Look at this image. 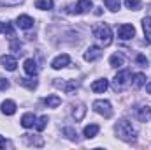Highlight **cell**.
Returning a JSON list of instances; mask_svg holds the SVG:
<instances>
[{"label": "cell", "instance_id": "1", "mask_svg": "<svg viewBox=\"0 0 151 150\" xmlns=\"http://www.w3.org/2000/svg\"><path fill=\"white\" fill-rule=\"evenodd\" d=\"M114 131H116L118 138L123 140V141H134V140L137 138V131L134 129V125H132L128 120H119V122L116 124Z\"/></svg>", "mask_w": 151, "mask_h": 150}, {"label": "cell", "instance_id": "2", "mask_svg": "<svg viewBox=\"0 0 151 150\" xmlns=\"http://www.w3.org/2000/svg\"><path fill=\"white\" fill-rule=\"evenodd\" d=\"M93 36H95V39H97L102 46H109V44L113 42V30H111V27H109L107 23H102V25L95 27V28H93Z\"/></svg>", "mask_w": 151, "mask_h": 150}, {"label": "cell", "instance_id": "3", "mask_svg": "<svg viewBox=\"0 0 151 150\" xmlns=\"http://www.w3.org/2000/svg\"><path fill=\"white\" fill-rule=\"evenodd\" d=\"M130 79H132V74H130V71L128 69H123V71H119L118 74L114 76V81H113V87L114 90H123V88H127V85L130 83Z\"/></svg>", "mask_w": 151, "mask_h": 150}, {"label": "cell", "instance_id": "4", "mask_svg": "<svg viewBox=\"0 0 151 150\" xmlns=\"http://www.w3.org/2000/svg\"><path fill=\"white\" fill-rule=\"evenodd\" d=\"M93 110L99 113V115L106 117V118L113 117V106H111V103L106 101V99H97V101L93 103Z\"/></svg>", "mask_w": 151, "mask_h": 150}, {"label": "cell", "instance_id": "5", "mask_svg": "<svg viewBox=\"0 0 151 150\" xmlns=\"http://www.w3.org/2000/svg\"><path fill=\"white\" fill-rule=\"evenodd\" d=\"M134 36H135V28H134V25L123 23V25L118 28V37L121 39V41H128V39H132Z\"/></svg>", "mask_w": 151, "mask_h": 150}, {"label": "cell", "instance_id": "6", "mask_svg": "<svg viewBox=\"0 0 151 150\" xmlns=\"http://www.w3.org/2000/svg\"><path fill=\"white\" fill-rule=\"evenodd\" d=\"M102 57V50L99 46H90L86 51H84V60L86 62H95L97 58Z\"/></svg>", "mask_w": 151, "mask_h": 150}, {"label": "cell", "instance_id": "7", "mask_svg": "<svg viewBox=\"0 0 151 150\" xmlns=\"http://www.w3.org/2000/svg\"><path fill=\"white\" fill-rule=\"evenodd\" d=\"M70 64V57L67 55V53H63V55H58L53 62H51V67L53 69H63V67H67Z\"/></svg>", "mask_w": 151, "mask_h": 150}, {"label": "cell", "instance_id": "8", "mask_svg": "<svg viewBox=\"0 0 151 150\" xmlns=\"http://www.w3.org/2000/svg\"><path fill=\"white\" fill-rule=\"evenodd\" d=\"M23 69H25V73L28 76H37L39 74V67H37V62L34 60V58H27L25 60V66H23Z\"/></svg>", "mask_w": 151, "mask_h": 150}, {"label": "cell", "instance_id": "9", "mask_svg": "<svg viewBox=\"0 0 151 150\" xmlns=\"http://www.w3.org/2000/svg\"><path fill=\"white\" fill-rule=\"evenodd\" d=\"M91 7H93L91 0H79V2H77V4L74 5L72 12H76V14H83V12H88Z\"/></svg>", "mask_w": 151, "mask_h": 150}, {"label": "cell", "instance_id": "10", "mask_svg": "<svg viewBox=\"0 0 151 150\" xmlns=\"http://www.w3.org/2000/svg\"><path fill=\"white\" fill-rule=\"evenodd\" d=\"M16 25H18L19 28H23V30H28V28L34 27V20H32L28 14H21V16H18Z\"/></svg>", "mask_w": 151, "mask_h": 150}, {"label": "cell", "instance_id": "11", "mask_svg": "<svg viewBox=\"0 0 151 150\" xmlns=\"http://www.w3.org/2000/svg\"><path fill=\"white\" fill-rule=\"evenodd\" d=\"M0 64H2V67H5L7 71H16V67H18L16 58L11 57V55H4V57L0 58Z\"/></svg>", "mask_w": 151, "mask_h": 150}, {"label": "cell", "instance_id": "12", "mask_svg": "<svg viewBox=\"0 0 151 150\" xmlns=\"http://www.w3.org/2000/svg\"><path fill=\"white\" fill-rule=\"evenodd\" d=\"M135 117H137L139 122H148L151 118V108L150 106H139L135 110Z\"/></svg>", "mask_w": 151, "mask_h": 150}, {"label": "cell", "instance_id": "13", "mask_svg": "<svg viewBox=\"0 0 151 150\" xmlns=\"http://www.w3.org/2000/svg\"><path fill=\"white\" fill-rule=\"evenodd\" d=\"M107 87H109V81H107V79H97V81L91 83V90H93L95 94H102V92H106Z\"/></svg>", "mask_w": 151, "mask_h": 150}, {"label": "cell", "instance_id": "14", "mask_svg": "<svg viewBox=\"0 0 151 150\" xmlns=\"http://www.w3.org/2000/svg\"><path fill=\"white\" fill-rule=\"evenodd\" d=\"M35 122H37V118H35V115H34V113H25V115L21 117V125H23L25 129L34 127V125H35Z\"/></svg>", "mask_w": 151, "mask_h": 150}, {"label": "cell", "instance_id": "15", "mask_svg": "<svg viewBox=\"0 0 151 150\" xmlns=\"http://www.w3.org/2000/svg\"><path fill=\"white\" fill-rule=\"evenodd\" d=\"M72 108H74V110H72V117H74L76 120H83V118H84V113H86V106H84L83 103H77Z\"/></svg>", "mask_w": 151, "mask_h": 150}, {"label": "cell", "instance_id": "16", "mask_svg": "<svg viewBox=\"0 0 151 150\" xmlns=\"http://www.w3.org/2000/svg\"><path fill=\"white\" fill-rule=\"evenodd\" d=\"M99 131H100V127L97 125V124H90V125H86L84 127V131H83V134H84V138H95L97 134H99Z\"/></svg>", "mask_w": 151, "mask_h": 150}, {"label": "cell", "instance_id": "17", "mask_svg": "<svg viewBox=\"0 0 151 150\" xmlns=\"http://www.w3.org/2000/svg\"><path fill=\"white\" fill-rule=\"evenodd\" d=\"M2 113H4V115H14V113H16V103L11 101V99L4 101V103H2Z\"/></svg>", "mask_w": 151, "mask_h": 150}, {"label": "cell", "instance_id": "18", "mask_svg": "<svg viewBox=\"0 0 151 150\" xmlns=\"http://www.w3.org/2000/svg\"><path fill=\"white\" fill-rule=\"evenodd\" d=\"M44 104H46L47 108H58V106L62 104V99H60L58 95H47V97L44 99Z\"/></svg>", "mask_w": 151, "mask_h": 150}, {"label": "cell", "instance_id": "19", "mask_svg": "<svg viewBox=\"0 0 151 150\" xmlns=\"http://www.w3.org/2000/svg\"><path fill=\"white\" fill-rule=\"evenodd\" d=\"M142 30H144L146 41L151 42V16H146V18L142 20Z\"/></svg>", "mask_w": 151, "mask_h": 150}, {"label": "cell", "instance_id": "20", "mask_svg": "<svg viewBox=\"0 0 151 150\" xmlns=\"http://www.w3.org/2000/svg\"><path fill=\"white\" fill-rule=\"evenodd\" d=\"M109 64L113 67H121L125 64V57L121 53H114V55H111V58H109Z\"/></svg>", "mask_w": 151, "mask_h": 150}, {"label": "cell", "instance_id": "21", "mask_svg": "<svg viewBox=\"0 0 151 150\" xmlns=\"http://www.w3.org/2000/svg\"><path fill=\"white\" fill-rule=\"evenodd\" d=\"M53 5H55L53 0H37L35 2V7L40 11H49V9H53Z\"/></svg>", "mask_w": 151, "mask_h": 150}, {"label": "cell", "instance_id": "22", "mask_svg": "<svg viewBox=\"0 0 151 150\" xmlns=\"http://www.w3.org/2000/svg\"><path fill=\"white\" fill-rule=\"evenodd\" d=\"M18 83H19L21 87L30 88V90H34V88L37 87V81H35V79H27V78H19V79H18Z\"/></svg>", "mask_w": 151, "mask_h": 150}, {"label": "cell", "instance_id": "23", "mask_svg": "<svg viewBox=\"0 0 151 150\" xmlns=\"http://www.w3.org/2000/svg\"><path fill=\"white\" fill-rule=\"evenodd\" d=\"M55 85H56V87H62L65 92H72V90H76V88H77V85H79V83L74 79V81H70V83H58V81H56Z\"/></svg>", "mask_w": 151, "mask_h": 150}, {"label": "cell", "instance_id": "24", "mask_svg": "<svg viewBox=\"0 0 151 150\" xmlns=\"http://www.w3.org/2000/svg\"><path fill=\"white\" fill-rule=\"evenodd\" d=\"M134 87L135 88H139V87H142L144 83H146V76L142 74V73H137V74H134Z\"/></svg>", "mask_w": 151, "mask_h": 150}, {"label": "cell", "instance_id": "25", "mask_svg": "<svg viewBox=\"0 0 151 150\" xmlns=\"http://www.w3.org/2000/svg\"><path fill=\"white\" fill-rule=\"evenodd\" d=\"M125 5L127 9H132V11H139L141 9V0H125Z\"/></svg>", "mask_w": 151, "mask_h": 150}, {"label": "cell", "instance_id": "26", "mask_svg": "<svg viewBox=\"0 0 151 150\" xmlns=\"http://www.w3.org/2000/svg\"><path fill=\"white\" fill-rule=\"evenodd\" d=\"M104 4H106V7H107L109 11H113V12H116V11L119 9V0H104Z\"/></svg>", "mask_w": 151, "mask_h": 150}, {"label": "cell", "instance_id": "27", "mask_svg": "<svg viewBox=\"0 0 151 150\" xmlns=\"http://www.w3.org/2000/svg\"><path fill=\"white\" fill-rule=\"evenodd\" d=\"M46 125H47V117H46V115H42L37 122H35V127H37V131H44V129H46Z\"/></svg>", "mask_w": 151, "mask_h": 150}, {"label": "cell", "instance_id": "28", "mask_svg": "<svg viewBox=\"0 0 151 150\" xmlns=\"http://www.w3.org/2000/svg\"><path fill=\"white\" fill-rule=\"evenodd\" d=\"M63 134H65L69 140H76V138H77V133H76L72 127H65V129H63Z\"/></svg>", "mask_w": 151, "mask_h": 150}, {"label": "cell", "instance_id": "29", "mask_svg": "<svg viewBox=\"0 0 151 150\" xmlns=\"http://www.w3.org/2000/svg\"><path fill=\"white\" fill-rule=\"evenodd\" d=\"M135 62L141 66V67H148V58L141 53V55H137V58H135Z\"/></svg>", "mask_w": 151, "mask_h": 150}, {"label": "cell", "instance_id": "30", "mask_svg": "<svg viewBox=\"0 0 151 150\" xmlns=\"http://www.w3.org/2000/svg\"><path fill=\"white\" fill-rule=\"evenodd\" d=\"M4 32H5L9 37H14V28H12L11 23H5V25H4Z\"/></svg>", "mask_w": 151, "mask_h": 150}, {"label": "cell", "instance_id": "31", "mask_svg": "<svg viewBox=\"0 0 151 150\" xmlns=\"http://www.w3.org/2000/svg\"><path fill=\"white\" fill-rule=\"evenodd\" d=\"M11 50L16 51V53H21V51H19V50H21V42H18V41L12 39V42H11Z\"/></svg>", "mask_w": 151, "mask_h": 150}, {"label": "cell", "instance_id": "32", "mask_svg": "<svg viewBox=\"0 0 151 150\" xmlns=\"http://www.w3.org/2000/svg\"><path fill=\"white\" fill-rule=\"evenodd\" d=\"M9 88V81L5 78H0V90H7Z\"/></svg>", "mask_w": 151, "mask_h": 150}, {"label": "cell", "instance_id": "33", "mask_svg": "<svg viewBox=\"0 0 151 150\" xmlns=\"http://www.w3.org/2000/svg\"><path fill=\"white\" fill-rule=\"evenodd\" d=\"M19 2H23V0H2L0 4H4V5H16Z\"/></svg>", "mask_w": 151, "mask_h": 150}, {"label": "cell", "instance_id": "34", "mask_svg": "<svg viewBox=\"0 0 151 150\" xmlns=\"http://www.w3.org/2000/svg\"><path fill=\"white\" fill-rule=\"evenodd\" d=\"M4 147H5V140L0 136V149H4Z\"/></svg>", "mask_w": 151, "mask_h": 150}, {"label": "cell", "instance_id": "35", "mask_svg": "<svg viewBox=\"0 0 151 150\" xmlns=\"http://www.w3.org/2000/svg\"><path fill=\"white\" fill-rule=\"evenodd\" d=\"M146 92H148V94H151V81L146 85Z\"/></svg>", "mask_w": 151, "mask_h": 150}, {"label": "cell", "instance_id": "36", "mask_svg": "<svg viewBox=\"0 0 151 150\" xmlns=\"http://www.w3.org/2000/svg\"><path fill=\"white\" fill-rule=\"evenodd\" d=\"M0 32H4V23H0Z\"/></svg>", "mask_w": 151, "mask_h": 150}]
</instances>
